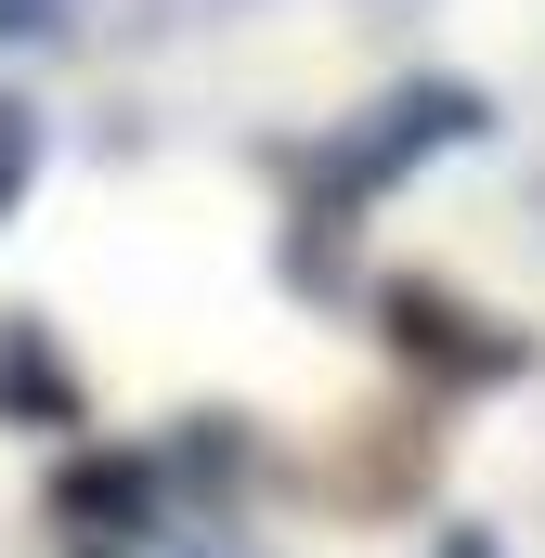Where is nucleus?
Segmentation results:
<instances>
[{"label": "nucleus", "mask_w": 545, "mask_h": 558, "mask_svg": "<svg viewBox=\"0 0 545 558\" xmlns=\"http://www.w3.org/2000/svg\"><path fill=\"white\" fill-rule=\"evenodd\" d=\"M441 558H494V533H441Z\"/></svg>", "instance_id": "obj_5"}, {"label": "nucleus", "mask_w": 545, "mask_h": 558, "mask_svg": "<svg viewBox=\"0 0 545 558\" xmlns=\"http://www.w3.org/2000/svg\"><path fill=\"white\" fill-rule=\"evenodd\" d=\"M390 338L428 351V364H455V377H507V364H520V338H468V312H455L441 286H403V299H390Z\"/></svg>", "instance_id": "obj_2"}, {"label": "nucleus", "mask_w": 545, "mask_h": 558, "mask_svg": "<svg viewBox=\"0 0 545 558\" xmlns=\"http://www.w3.org/2000/svg\"><path fill=\"white\" fill-rule=\"evenodd\" d=\"M26 156H39V118H26V105H0V208H13V182H26Z\"/></svg>", "instance_id": "obj_4"}, {"label": "nucleus", "mask_w": 545, "mask_h": 558, "mask_svg": "<svg viewBox=\"0 0 545 558\" xmlns=\"http://www.w3.org/2000/svg\"><path fill=\"white\" fill-rule=\"evenodd\" d=\"M0 416H26V428H78V390H65V364H52V338L13 312L0 325Z\"/></svg>", "instance_id": "obj_3"}, {"label": "nucleus", "mask_w": 545, "mask_h": 558, "mask_svg": "<svg viewBox=\"0 0 545 558\" xmlns=\"http://www.w3.org/2000/svg\"><path fill=\"white\" fill-rule=\"evenodd\" d=\"M481 131V92H455V78H428V92H390L364 131H338L325 156H312V247H338V221L390 182V169H415V156H441V143Z\"/></svg>", "instance_id": "obj_1"}]
</instances>
